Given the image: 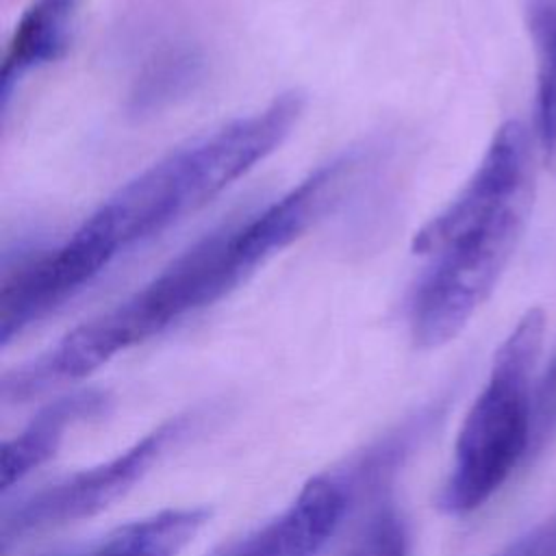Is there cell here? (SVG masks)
<instances>
[{
	"label": "cell",
	"mask_w": 556,
	"mask_h": 556,
	"mask_svg": "<svg viewBox=\"0 0 556 556\" xmlns=\"http://www.w3.org/2000/svg\"><path fill=\"white\" fill-rule=\"evenodd\" d=\"M356 167V154H341L265 206L204 235L135 293L4 374L2 400L26 402L54 384L83 380L117 354L217 304L330 211Z\"/></svg>",
	"instance_id": "obj_1"
},
{
	"label": "cell",
	"mask_w": 556,
	"mask_h": 556,
	"mask_svg": "<svg viewBox=\"0 0 556 556\" xmlns=\"http://www.w3.org/2000/svg\"><path fill=\"white\" fill-rule=\"evenodd\" d=\"M536 139L504 122L456 195L413 237L424 261L406 304L417 348L456 339L489 300L530 219L536 191Z\"/></svg>",
	"instance_id": "obj_2"
},
{
	"label": "cell",
	"mask_w": 556,
	"mask_h": 556,
	"mask_svg": "<svg viewBox=\"0 0 556 556\" xmlns=\"http://www.w3.org/2000/svg\"><path fill=\"white\" fill-rule=\"evenodd\" d=\"M304 111L298 91L239 115L172 150L119 185L65 239L96 280L119 254L161 235L274 154Z\"/></svg>",
	"instance_id": "obj_3"
},
{
	"label": "cell",
	"mask_w": 556,
	"mask_h": 556,
	"mask_svg": "<svg viewBox=\"0 0 556 556\" xmlns=\"http://www.w3.org/2000/svg\"><path fill=\"white\" fill-rule=\"evenodd\" d=\"M543 339L545 313L532 306L493 354L489 376L458 428L437 497L445 515L476 513L532 458Z\"/></svg>",
	"instance_id": "obj_4"
},
{
	"label": "cell",
	"mask_w": 556,
	"mask_h": 556,
	"mask_svg": "<svg viewBox=\"0 0 556 556\" xmlns=\"http://www.w3.org/2000/svg\"><path fill=\"white\" fill-rule=\"evenodd\" d=\"M187 428L189 417L185 415L167 419L109 460L67 473L4 506L2 552L30 536L106 510L150 473L167 450L182 439Z\"/></svg>",
	"instance_id": "obj_5"
},
{
	"label": "cell",
	"mask_w": 556,
	"mask_h": 556,
	"mask_svg": "<svg viewBox=\"0 0 556 556\" xmlns=\"http://www.w3.org/2000/svg\"><path fill=\"white\" fill-rule=\"evenodd\" d=\"M348 504L341 478L313 476L282 513L211 556H317L339 532Z\"/></svg>",
	"instance_id": "obj_6"
},
{
	"label": "cell",
	"mask_w": 556,
	"mask_h": 556,
	"mask_svg": "<svg viewBox=\"0 0 556 556\" xmlns=\"http://www.w3.org/2000/svg\"><path fill=\"white\" fill-rule=\"evenodd\" d=\"M111 395L102 389H78L46 404L2 450V493L7 495L61 447L67 430L106 413Z\"/></svg>",
	"instance_id": "obj_7"
},
{
	"label": "cell",
	"mask_w": 556,
	"mask_h": 556,
	"mask_svg": "<svg viewBox=\"0 0 556 556\" xmlns=\"http://www.w3.org/2000/svg\"><path fill=\"white\" fill-rule=\"evenodd\" d=\"M78 0H33L15 22L0 70L2 111L9 106L20 83L54 61H59L72 39Z\"/></svg>",
	"instance_id": "obj_8"
},
{
	"label": "cell",
	"mask_w": 556,
	"mask_h": 556,
	"mask_svg": "<svg viewBox=\"0 0 556 556\" xmlns=\"http://www.w3.org/2000/svg\"><path fill=\"white\" fill-rule=\"evenodd\" d=\"M211 508H163L106 532L96 543L46 556H178L208 523Z\"/></svg>",
	"instance_id": "obj_9"
},
{
	"label": "cell",
	"mask_w": 556,
	"mask_h": 556,
	"mask_svg": "<svg viewBox=\"0 0 556 556\" xmlns=\"http://www.w3.org/2000/svg\"><path fill=\"white\" fill-rule=\"evenodd\" d=\"M204 76V56L191 43H167L154 50L132 78L128 109L135 115L163 111L187 98Z\"/></svg>",
	"instance_id": "obj_10"
},
{
	"label": "cell",
	"mask_w": 556,
	"mask_h": 556,
	"mask_svg": "<svg viewBox=\"0 0 556 556\" xmlns=\"http://www.w3.org/2000/svg\"><path fill=\"white\" fill-rule=\"evenodd\" d=\"M523 22L536 67V130L541 161L556 176V0H523Z\"/></svg>",
	"instance_id": "obj_11"
},
{
	"label": "cell",
	"mask_w": 556,
	"mask_h": 556,
	"mask_svg": "<svg viewBox=\"0 0 556 556\" xmlns=\"http://www.w3.org/2000/svg\"><path fill=\"white\" fill-rule=\"evenodd\" d=\"M345 556H410L406 519L391 497H382L356 528Z\"/></svg>",
	"instance_id": "obj_12"
},
{
	"label": "cell",
	"mask_w": 556,
	"mask_h": 556,
	"mask_svg": "<svg viewBox=\"0 0 556 556\" xmlns=\"http://www.w3.org/2000/svg\"><path fill=\"white\" fill-rule=\"evenodd\" d=\"M556 439V352L545 371L539 374L534 393V441L532 458Z\"/></svg>",
	"instance_id": "obj_13"
},
{
	"label": "cell",
	"mask_w": 556,
	"mask_h": 556,
	"mask_svg": "<svg viewBox=\"0 0 556 556\" xmlns=\"http://www.w3.org/2000/svg\"><path fill=\"white\" fill-rule=\"evenodd\" d=\"M493 556H556V510L510 539Z\"/></svg>",
	"instance_id": "obj_14"
}]
</instances>
